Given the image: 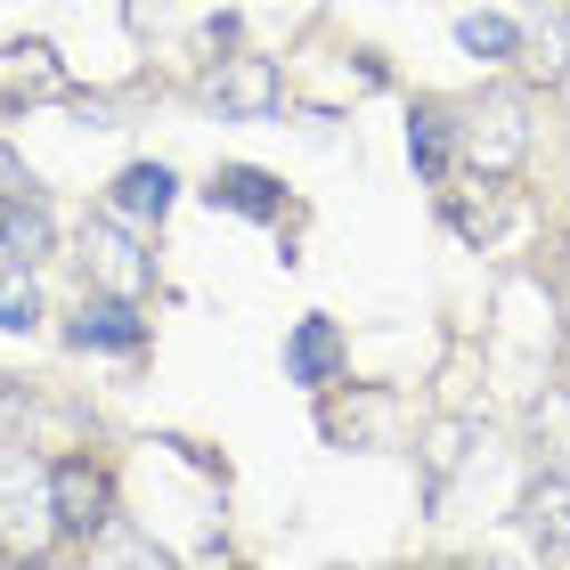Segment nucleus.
I'll use <instances>...</instances> for the list:
<instances>
[{"label": "nucleus", "instance_id": "f257e3e1", "mask_svg": "<svg viewBox=\"0 0 570 570\" xmlns=\"http://www.w3.org/2000/svg\"><path fill=\"white\" fill-rule=\"evenodd\" d=\"M82 262H90V277L107 285V294H122V302H139L147 285H155V262L139 253L131 228H122V213H107V220L82 228Z\"/></svg>", "mask_w": 570, "mask_h": 570}, {"label": "nucleus", "instance_id": "f03ea898", "mask_svg": "<svg viewBox=\"0 0 570 570\" xmlns=\"http://www.w3.org/2000/svg\"><path fill=\"white\" fill-rule=\"evenodd\" d=\"M49 522H58L66 538H98L115 522L107 513V473H98L90 456H66L58 473H49Z\"/></svg>", "mask_w": 570, "mask_h": 570}, {"label": "nucleus", "instance_id": "7ed1b4c3", "mask_svg": "<svg viewBox=\"0 0 570 570\" xmlns=\"http://www.w3.org/2000/svg\"><path fill=\"white\" fill-rule=\"evenodd\" d=\"M204 98H213L220 115H237V122H269L285 90H277L269 58H220V73H204Z\"/></svg>", "mask_w": 570, "mask_h": 570}, {"label": "nucleus", "instance_id": "20e7f679", "mask_svg": "<svg viewBox=\"0 0 570 570\" xmlns=\"http://www.w3.org/2000/svg\"><path fill=\"white\" fill-rule=\"evenodd\" d=\"M58 90H66V66H58L49 41H9L0 49V98H9V107H41V98H58Z\"/></svg>", "mask_w": 570, "mask_h": 570}, {"label": "nucleus", "instance_id": "39448f33", "mask_svg": "<svg viewBox=\"0 0 570 570\" xmlns=\"http://www.w3.org/2000/svg\"><path fill=\"white\" fill-rule=\"evenodd\" d=\"M204 196H213V213H245V220H277L285 213V188L269 171H253V164H220Z\"/></svg>", "mask_w": 570, "mask_h": 570}, {"label": "nucleus", "instance_id": "423d86ee", "mask_svg": "<svg viewBox=\"0 0 570 570\" xmlns=\"http://www.w3.org/2000/svg\"><path fill=\"white\" fill-rule=\"evenodd\" d=\"M464 155H473V171H513V164H522V107H513V98H498L489 115H473Z\"/></svg>", "mask_w": 570, "mask_h": 570}, {"label": "nucleus", "instance_id": "0eeeda50", "mask_svg": "<svg viewBox=\"0 0 570 570\" xmlns=\"http://www.w3.org/2000/svg\"><path fill=\"white\" fill-rule=\"evenodd\" d=\"M73 343H82V351H139V343H147L139 302H122V294L82 302V318H73Z\"/></svg>", "mask_w": 570, "mask_h": 570}, {"label": "nucleus", "instance_id": "6e6552de", "mask_svg": "<svg viewBox=\"0 0 570 570\" xmlns=\"http://www.w3.org/2000/svg\"><path fill=\"white\" fill-rule=\"evenodd\" d=\"M285 375H294V383H334V375H343V334H334V318H302L294 326Z\"/></svg>", "mask_w": 570, "mask_h": 570}, {"label": "nucleus", "instance_id": "1a4fd4ad", "mask_svg": "<svg viewBox=\"0 0 570 570\" xmlns=\"http://www.w3.org/2000/svg\"><path fill=\"white\" fill-rule=\"evenodd\" d=\"M171 196H179V179H171L164 164H131V171L115 179V213H122V220H164Z\"/></svg>", "mask_w": 570, "mask_h": 570}, {"label": "nucleus", "instance_id": "9d476101", "mask_svg": "<svg viewBox=\"0 0 570 570\" xmlns=\"http://www.w3.org/2000/svg\"><path fill=\"white\" fill-rule=\"evenodd\" d=\"M530 530H538V547H547V554H570V473L530 498Z\"/></svg>", "mask_w": 570, "mask_h": 570}, {"label": "nucleus", "instance_id": "9b49d317", "mask_svg": "<svg viewBox=\"0 0 570 570\" xmlns=\"http://www.w3.org/2000/svg\"><path fill=\"white\" fill-rule=\"evenodd\" d=\"M407 164H416L424 179L449 171V115H416L407 122Z\"/></svg>", "mask_w": 570, "mask_h": 570}, {"label": "nucleus", "instance_id": "f8f14e48", "mask_svg": "<svg viewBox=\"0 0 570 570\" xmlns=\"http://www.w3.org/2000/svg\"><path fill=\"white\" fill-rule=\"evenodd\" d=\"M0 326H9V334H33L41 326V294H33V277H24V269H0Z\"/></svg>", "mask_w": 570, "mask_h": 570}, {"label": "nucleus", "instance_id": "ddd939ff", "mask_svg": "<svg viewBox=\"0 0 570 570\" xmlns=\"http://www.w3.org/2000/svg\"><path fill=\"white\" fill-rule=\"evenodd\" d=\"M456 41L473 49V58H513V49H522V33H513L505 17H464V24H456Z\"/></svg>", "mask_w": 570, "mask_h": 570}, {"label": "nucleus", "instance_id": "4468645a", "mask_svg": "<svg viewBox=\"0 0 570 570\" xmlns=\"http://www.w3.org/2000/svg\"><path fill=\"white\" fill-rule=\"evenodd\" d=\"M538 440L554 449V473H570V392H547V400H538Z\"/></svg>", "mask_w": 570, "mask_h": 570}, {"label": "nucleus", "instance_id": "2eb2a0df", "mask_svg": "<svg viewBox=\"0 0 570 570\" xmlns=\"http://www.w3.org/2000/svg\"><path fill=\"white\" fill-rule=\"evenodd\" d=\"M0 237H9L17 253H41V245H49V213H41V204H33V196H24V204H17V213H9V228H0Z\"/></svg>", "mask_w": 570, "mask_h": 570}, {"label": "nucleus", "instance_id": "dca6fc26", "mask_svg": "<svg viewBox=\"0 0 570 570\" xmlns=\"http://www.w3.org/2000/svg\"><path fill=\"white\" fill-rule=\"evenodd\" d=\"M0 196H9V204L33 196V171H24V155H17V147H0Z\"/></svg>", "mask_w": 570, "mask_h": 570}, {"label": "nucleus", "instance_id": "f3484780", "mask_svg": "<svg viewBox=\"0 0 570 570\" xmlns=\"http://www.w3.org/2000/svg\"><path fill=\"white\" fill-rule=\"evenodd\" d=\"M0 416H24V392H9V375H0Z\"/></svg>", "mask_w": 570, "mask_h": 570}, {"label": "nucleus", "instance_id": "a211bd4d", "mask_svg": "<svg viewBox=\"0 0 570 570\" xmlns=\"http://www.w3.org/2000/svg\"><path fill=\"white\" fill-rule=\"evenodd\" d=\"M0 228H9V213H0Z\"/></svg>", "mask_w": 570, "mask_h": 570}]
</instances>
